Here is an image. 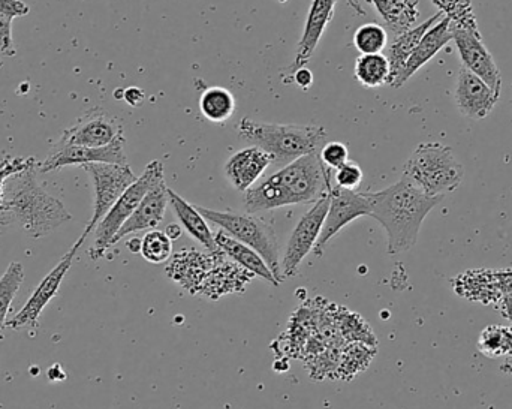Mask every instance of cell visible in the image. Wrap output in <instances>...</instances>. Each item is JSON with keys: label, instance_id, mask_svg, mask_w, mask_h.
Segmentation results:
<instances>
[{"label": "cell", "instance_id": "obj_14", "mask_svg": "<svg viewBox=\"0 0 512 409\" xmlns=\"http://www.w3.org/2000/svg\"><path fill=\"white\" fill-rule=\"evenodd\" d=\"M451 29H453V41L456 42L460 59H462V66L474 72L501 96V71L493 59V54L484 44L481 32H471V30L456 29V27H451Z\"/></svg>", "mask_w": 512, "mask_h": 409}, {"label": "cell", "instance_id": "obj_24", "mask_svg": "<svg viewBox=\"0 0 512 409\" xmlns=\"http://www.w3.org/2000/svg\"><path fill=\"white\" fill-rule=\"evenodd\" d=\"M168 198H170V204L173 206L177 218L182 222L189 236L194 237L200 245L209 249V252H212V254L221 252V249L216 245L215 234L210 230L207 219L201 215L200 210L192 206L185 198L180 197L177 192H174L173 189L170 188H168Z\"/></svg>", "mask_w": 512, "mask_h": 409}, {"label": "cell", "instance_id": "obj_12", "mask_svg": "<svg viewBox=\"0 0 512 409\" xmlns=\"http://www.w3.org/2000/svg\"><path fill=\"white\" fill-rule=\"evenodd\" d=\"M328 212V194L319 198L312 209L303 216L295 225L288 245H286L285 255L282 261V276L292 278L297 275L298 267L301 261L307 257L310 251L315 248L319 236H321L322 225H324L325 216Z\"/></svg>", "mask_w": 512, "mask_h": 409}, {"label": "cell", "instance_id": "obj_22", "mask_svg": "<svg viewBox=\"0 0 512 409\" xmlns=\"http://www.w3.org/2000/svg\"><path fill=\"white\" fill-rule=\"evenodd\" d=\"M444 17L445 15L442 14L441 11L436 12L429 20L423 21V23L418 24V26H414L412 29L394 36L391 44L387 45V54H385V56H387L388 62H390L391 72L388 84H390L391 87H394L396 81L399 80L406 62H408L411 54L414 53L417 45L420 44L423 36L426 35L427 30L435 26V24Z\"/></svg>", "mask_w": 512, "mask_h": 409}, {"label": "cell", "instance_id": "obj_33", "mask_svg": "<svg viewBox=\"0 0 512 409\" xmlns=\"http://www.w3.org/2000/svg\"><path fill=\"white\" fill-rule=\"evenodd\" d=\"M319 158L325 167L337 170L349 161V150L346 144L340 143V141H330L322 147Z\"/></svg>", "mask_w": 512, "mask_h": 409}, {"label": "cell", "instance_id": "obj_3", "mask_svg": "<svg viewBox=\"0 0 512 409\" xmlns=\"http://www.w3.org/2000/svg\"><path fill=\"white\" fill-rule=\"evenodd\" d=\"M331 170L322 164L319 153H310L271 174L258 185L245 192L248 213L280 209L295 204H315L327 195Z\"/></svg>", "mask_w": 512, "mask_h": 409}, {"label": "cell", "instance_id": "obj_25", "mask_svg": "<svg viewBox=\"0 0 512 409\" xmlns=\"http://www.w3.org/2000/svg\"><path fill=\"white\" fill-rule=\"evenodd\" d=\"M367 2L375 6L376 12L384 21L385 29L390 30L394 35H400L412 29L420 17L418 0H367Z\"/></svg>", "mask_w": 512, "mask_h": 409}, {"label": "cell", "instance_id": "obj_32", "mask_svg": "<svg viewBox=\"0 0 512 409\" xmlns=\"http://www.w3.org/2000/svg\"><path fill=\"white\" fill-rule=\"evenodd\" d=\"M141 255L152 264H161L170 260L173 254V240L165 231L152 230L141 240Z\"/></svg>", "mask_w": 512, "mask_h": 409}, {"label": "cell", "instance_id": "obj_6", "mask_svg": "<svg viewBox=\"0 0 512 409\" xmlns=\"http://www.w3.org/2000/svg\"><path fill=\"white\" fill-rule=\"evenodd\" d=\"M201 215L218 225L222 231L230 234L233 239L245 243L249 248L254 249L261 255L262 260L267 264L268 269L273 273L276 281L282 282V266H280L279 243L273 227L264 219L258 218L254 213L239 212H218V210L207 209L197 206Z\"/></svg>", "mask_w": 512, "mask_h": 409}, {"label": "cell", "instance_id": "obj_27", "mask_svg": "<svg viewBox=\"0 0 512 409\" xmlns=\"http://www.w3.org/2000/svg\"><path fill=\"white\" fill-rule=\"evenodd\" d=\"M200 110L209 122L224 123L233 117L236 99L225 87H209L201 95Z\"/></svg>", "mask_w": 512, "mask_h": 409}, {"label": "cell", "instance_id": "obj_38", "mask_svg": "<svg viewBox=\"0 0 512 409\" xmlns=\"http://www.w3.org/2000/svg\"><path fill=\"white\" fill-rule=\"evenodd\" d=\"M294 83L297 84L300 89L307 90L312 87L313 74L307 66L303 68L294 69Z\"/></svg>", "mask_w": 512, "mask_h": 409}, {"label": "cell", "instance_id": "obj_4", "mask_svg": "<svg viewBox=\"0 0 512 409\" xmlns=\"http://www.w3.org/2000/svg\"><path fill=\"white\" fill-rule=\"evenodd\" d=\"M240 140L264 150L271 165L286 167L291 162L319 152L327 143L328 132L318 125H280L243 117L237 123Z\"/></svg>", "mask_w": 512, "mask_h": 409}, {"label": "cell", "instance_id": "obj_19", "mask_svg": "<svg viewBox=\"0 0 512 409\" xmlns=\"http://www.w3.org/2000/svg\"><path fill=\"white\" fill-rule=\"evenodd\" d=\"M336 3L337 0H313L309 12H307L303 35L298 41L294 69L303 68L309 63L310 57L315 53L325 29L333 20Z\"/></svg>", "mask_w": 512, "mask_h": 409}, {"label": "cell", "instance_id": "obj_1", "mask_svg": "<svg viewBox=\"0 0 512 409\" xmlns=\"http://www.w3.org/2000/svg\"><path fill=\"white\" fill-rule=\"evenodd\" d=\"M38 164L6 179L0 206V225L20 228L32 239L48 236L72 219L65 204L39 185Z\"/></svg>", "mask_w": 512, "mask_h": 409}, {"label": "cell", "instance_id": "obj_29", "mask_svg": "<svg viewBox=\"0 0 512 409\" xmlns=\"http://www.w3.org/2000/svg\"><path fill=\"white\" fill-rule=\"evenodd\" d=\"M23 281L24 267L23 264L17 263V261L9 264L8 269L0 278V333L6 329L9 308H11V303L14 302L18 290L23 285Z\"/></svg>", "mask_w": 512, "mask_h": 409}, {"label": "cell", "instance_id": "obj_42", "mask_svg": "<svg viewBox=\"0 0 512 409\" xmlns=\"http://www.w3.org/2000/svg\"><path fill=\"white\" fill-rule=\"evenodd\" d=\"M501 371L505 372V374L512 375V357H508V359L505 360L504 365L501 366Z\"/></svg>", "mask_w": 512, "mask_h": 409}, {"label": "cell", "instance_id": "obj_31", "mask_svg": "<svg viewBox=\"0 0 512 409\" xmlns=\"http://www.w3.org/2000/svg\"><path fill=\"white\" fill-rule=\"evenodd\" d=\"M352 41L361 54L382 53L388 44L387 29L379 23L363 24L355 30Z\"/></svg>", "mask_w": 512, "mask_h": 409}, {"label": "cell", "instance_id": "obj_13", "mask_svg": "<svg viewBox=\"0 0 512 409\" xmlns=\"http://www.w3.org/2000/svg\"><path fill=\"white\" fill-rule=\"evenodd\" d=\"M123 135V126L117 117L102 108L87 111L75 125L63 131L57 141L63 146L105 147Z\"/></svg>", "mask_w": 512, "mask_h": 409}, {"label": "cell", "instance_id": "obj_10", "mask_svg": "<svg viewBox=\"0 0 512 409\" xmlns=\"http://www.w3.org/2000/svg\"><path fill=\"white\" fill-rule=\"evenodd\" d=\"M81 245H83V242L78 239L74 246L69 249L68 254L59 261V264L42 279L41 284L35 288L26 305L6 323V329L20 330L23 327L38 329L39 317H41L42 311L59 293L60 285H62L65 276L68 275L72 261H74L77 252L80 251Z\"/></svg>", "mask_w": 512, "mask_h": 409}, {"label": "cell", "instance_id": "obj_17", "mask_svg": "<svg viewBox=\"0 0 512 409\" xmlns=\"http://www.w3.org/2000/svg\"><path fill=\"white\" fill-rule=\"evenodd\" d=\"M451 285L457 296L478 305L498 306L505 297L495 269L468 270L451 279Z\"/></svg>", "mask_w": 512, "mask_h": 409}, {"label": "cell", "instance_id": "obj_2", "mask_svg": "<svg viewBox=\"0 0 512 409\" xmlns=\"http://www.w3.org/2000/svg\"><path fill=\"white\" fill-rule=\"evenodd\" d=\"M370 201V216L387 233V251L402 254L414 248L421 225L444 197H430L402 176L399 182L376 192H366Z\"/></svg>", "mask_w": 512, "mask_h": 409}, {"label": "cell", "instance_id": "obj_18", "mask_svg": "<svg viewBox=\"0 0 512 409\" xmlns=\"http://www.w3.org/2000/svg\"><path fill=\"white\" fill-rule=\"evenodd\" d=\"M271 165L270 156L259 149L249 146L234 153L224 167L225 177L237 191L246 192L261 179Z\"/></svg>", "mask_w": 512, "mask_h": 409}, {"label": "cell", "instance_id": "obj_15", "mask_svg": "<svg viewBox=\"0 0 512 409\" xmlns=\"http://www.w3.org/2000/svg\"><path fill=\"white\" fill-rule=\"evenodd\" d=\"M501 96L474 72L462 66L454 87V102L460 113L469 119L483 120L495 110Z\"/></svg>", "mask_w": 512, "mask_h": 409}, {"label": "cell", "instance_id": "obj_40", "mask_svg": "<svg viewBox=\"0 0 512 409\" xmlns=\"http://www.w3.org/2000/svg\"><path fill=\"white\" fill-rule=\"evenodd\" d=\"M499 312L505 320L511 321L512 323V294H508L502 299V302L498 305Z\"/></svg>", "mask_w": 512, "mask_h": 409}, {"label": "cell", "instance_id": "obj_20", "mask_svg": "<svg viewBox=\"0 0 512 409\" xmlns=\"http://www.w3.org/2000/svg\"><path fill=\"white\" fill-rule=\"evenodd\" d=\"M453 41V29H451L450 18L444 17L435 26L427 30L426 35L421 39L420 44L415 48L414 53L409 57L400 74L399 80L394 84V89L402 87L412 75L417 74L426 63H429L448 42Z\"/></svg>", "mask_w": 512, "mask_h": 409}, {"label": "cell", "instance_id": "obj_34", "mask_svg": "<svg viewBox=\"0 0 512 409\" xmlns=\"http://www.w3.org/2000/svg\"><path fill=\"white\" fill-rule=\"evenodd\" d=\"M334 179H336L337 186H340V188L358 191L361 183H363L364 173L357 162L348 161L342 167L337 168Z\"/></svg>", "mask_w": 512, "mask_h": 409}, {"label": "cell", "instance_id": "obj_43", "mask_svg": "<svg viewBox=\"0 0 512 409\" xmlns=\"http://www.w3.org/2000/svg\"><path fill=\"white\" fill-rule=\"evenodd\" d=\"M511 89H512V87H511Z\"/></svg>", "mask_w": 512, "mask_h": 409}, {"label": "cell", "instance_id": "obj_7", "mask_svg": "<svg viewBox=\"0 0 512 409\" xmlns=\"http://www.w3.org/2000/svg\"><path fill=\"white\" fill-rule=\"evenodd\" d=\"M162 179H164V165H162V162L152 161L147 164L143 174L137 177V180L123 192L122 197L116 201L107 216L95 228V242H93L92 248L89 249L92 260H99L107 254L120 228L131 218L132 213L140 206L147 192Z\"/></svg>", "mask_w": 512, "mask_h": 409}, {"label": "cell", "instance_id": "obj_37", "mask_svg": "<svg viewBox=\"0 0 512 409\" xmlns=\"http://www.w3.org/2000/svg\"><path fill=\"white\" fill-rule=\"evenodd\" d=\"M0 12L18 18L29 14L30 8L23 0H0Z\"/></svg>", "mask_w": 512, "mask_h": 409}, {"label": "cell", "instance_id": "obj_28", "mask_svg": "<svg viewBox=\"0 0 512 409\" xmlns=\"http://www.w3.org/2000/svg\"><path fill=\"white\" fill-rule=\"evenodd\" d=\"M477 348L487 359L512 357V327L501 324L487 326L478 338Z\"/></svg>", "mask_w": 512, "mask_h": 409}, {"label": "cell", "instance_id": "obj_5", "mask_svg": "<svg viewBox=\"0 0 512 409\" xmlns=\"http://www.w3.org/2000/svg\"><path fill=\"white\" fill-rule=\"evenodd\" d=\"M465 176V168L444 144L421 143L403 167V177L430 197H444L456 191Z\"/></svg>", "mask_w": 512, "mask_h": 409}, {"label": "cell", "instance_id": "obj_8", "mask_svg": "<svg viewBox=\"0 0 512 409\" xmlns=\"http://www.w3.org/2000/svg\"><path fill=\"white\" fill-rule=\"evenodd\" d=\"M83 168L89 173L93 182V191H95L93 215L80 236L81 242H86L87 237L95 231L99 222L122 197L123 192L137 180V176L128 164H89L84 165Z\"/></svg>", "mask_w": 512, "mask_h": 409}, {"label": "cell", "instance_id": "obj_23", "mask_svg": "<svg viewBox=\"0 0 512 409\" xmlns=\"http://www.w3.org/2000/svg\"><path fill=\"white\" fill-rule=\"evenodd\" d=\"M215 240L216 245L221 249L222 254H225V257H230L234 263L239 264L240 267L248 270L252 275L264 279L268 284L274 285V287L279 285L265 261L262 260L261 255L254 249L249 248L248 245L239 242V240L233 239L230 234L222 230L215 234Z\"/></svg>", "mask_w": 512, "mask_h": 409}, {"label": "cell", "instance_id": "obj_39", "mask_svg": "<svg viewBox=\"0 0 512 409\" xmlns=\"http://www.w3.org/2000/svg\"><path fill=\"white\" fill-rule=\"evenodd\" d=\"M123 99H125L131 107H140V105H143V102L146 101V93H144V90L140 89V87H128V89L123 92Z\"/></svg>", "mask_w": 512, "mask_h": 409}, {"label": "cell", "instance_id": "obj_36", "mask_svg": "<svg viewBox=\"0 0 512 409\" xmlns=\"http://www.w3.org/2000/svg\"><path fill=\"white\" fill-rule=\"evenodd\" d=\"M12 21L14 17L0 12V56L14 57L17 54L12 41Z\"/></svg>", "mask_w": 512, "mask_h": 409}, {"label": "cell", "instance_id": "obj_16", "mask_svg": "<svg viewBox=\"0 0 512 409\" xmlns=\"http://www.w3.org/2000/svg\"><path fill=\"white\" fill-rule=\"evenodd\" d=\"M168 203V186L165 183V179L161 182L156 183L146 197L141 201L140 206L137 207L131 218L125 222L122 228H120L117 236L114 237L111 248L120 240L125 239L129 234L140 233V231H152L164 221L165 212H167Z\"/></svg>", "mask_w": 512, "mask_h": 409}, {"label": "cell", "instance_id": "obj_21", "mask_svg": "<svg viewBox=\"0 0 512 409\" xmlns=\"http://www.w3.org/2000/svg\"><path fill=\"white\" fill-rule=\"evenodd\" d=\"M221 254V252H218ZM210 252L209 255L200 254L195 251H182L173 258L167 267L168 276L177 284L191 294H198L207 273L215 264L216 255Z\"/></svg>", "mask_w": 512, "mask_h": 409}, {"label": "cell", "instance_id": "obj_9", "mask_svg": "<svg viewBox=\"0 0 512 409\" xmlns=\"http://www.w3.org/2000/svg\"><path fill=\"white\" fill-rule=\"evenodd\" d=\"M328 212L322 225L321 236L316 242L313 252L316 257H322L327 243L340 230L361 216H370V201L366 192L349 191L340 186H328Z\"/></svg>", "mask_w": 512, "mask_h": 409}, {"label": "cell", "instance_id": "obj_41", "mask_svg": "<svg viewBox=\"0 0 512 409\" xmlns=\"http://www.w3.org/2000/svg\"><path fill=\"white\" fill-rule=\"evenodd\" d=\"M165 233H167V236L170 237L171 240H177L180 236H182V228L179 227V225L173 224L168 225L167 230H165Z\"/></svg>", "mask_w": 512, "mask_h": 409}, {"label": "cell", "instance_id": "obj_26", "mask_svg": "<svg viewBox=\"0 0 512 409\" xmlns=\"http://www.w3.org/2000/svg\"><path fill=\"white\" fill-rule=\"evenodd\" d=\"M390 72V62L385 54H361L355 60V78L367 89H376L388 84Z\"/></svg>", "mask_w": 512, "mask_h": 409}, {"label": "cell", "instance_id": "obj_35", "mask_svg": "<svg viewBox=\"0 0 512 409\" xmlns=\"http://www.w3.org/2000/svg\"><path fill=\"white\" fill-rule=\"evenodd\" d=\"M35 162V158H11V156H6V158L0 159V206H2L3 186H5L6 179L11 177L12 174L26 170Z\"/></svg>", "mask_w": 512, "mask_h": 409}, {"label": "cell", "instance_id": "obj_30", "mask_svg": "<svg viewBox=\"0 0 512 409\" xmlns=\"http://www.w3.org/2000/svg\"><path fill=\"white\" fill-rule=\"evenodd\" d=\"M433 5L450 18L451 27L480 32L472 0H432Z\"/></svg>", "mask_w": 512, "mask_h": 409}, {"label": "cell", "instance_id": "obj_11", "mask_svg": "<svg viewBox=\"0 0 512 409\" xmlns=\"http://www.w3.org/2000/svg\"><path fill=\"white\" fill-rule=\"evenodd\" d=\"M125 135L105 147L63 146L57 143L45 161L39 162L41 173L62 170L65 167H84L89 164H128L125 153Z\"/></svg>", "mask_w": 512, "mask_h": 409}]
</instances>
